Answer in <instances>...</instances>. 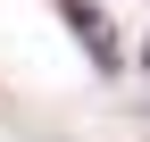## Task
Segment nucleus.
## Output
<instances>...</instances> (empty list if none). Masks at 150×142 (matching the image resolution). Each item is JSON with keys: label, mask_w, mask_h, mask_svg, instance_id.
<instances>
[{"label": "nucleus", "mask_w": 150, "mask_h": 142, "mask_svg": "<svg viewBox=\"0 0 150 142\" xmlns=\"http://www.w3.org/2000/svg\"><path fill=\"white\" fill-rule=\"evenodd\" d=\"M142 59H150V50H142Z\"/></svg>", "instance_id": "f257e3e1"}]
</instances>
